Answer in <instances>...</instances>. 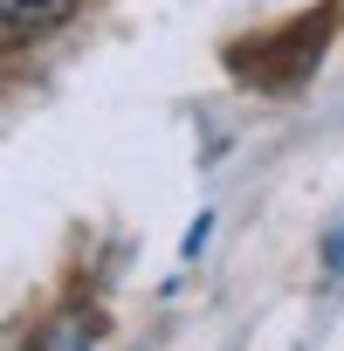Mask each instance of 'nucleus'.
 I'll list each match as a JSON object with an SVG mask.
<instances>
[{
	"label": "nucleus",
	"mask_w": 344,
	"mask_h": 351,
	"mask_svg": "<svg viewBox=\"0 0 344 351\" xmlns=\"http://www.w3.org/2000/svg\"><path fill=\"white\" fill-rule=\"evenodd\" d=\"M56 351H83V344H76V337H62V344H56Z\"/></svg>",
	"instance_id": "nucleus-3"
},
{
	"label": "nucleus",
	"mask_w": 344,
	"mask_h": 351,
	"mask_svg": "<svg viewBox=\"0 0 344 351\" xmlns=\"http://www.w3.org/2000/svg\"><path fill=\"white\" fill-rule=\"evenodd\" d=\"M76 14V0H0V21H8V42H42L49 28H62Z\"/></svg>",
	"instance_id": "nucleus-1"
},
{
	"label": "nucleus",
	"mask_w": 344,
	"mask_h": 351,
	"mask_svg": "<svg viewBox=\"0 0 344 351\" xmlns=\"http://www.w3.org/2000/svg\"><path fill=\"white\" fill-rule=\"evenodd\" d=\"M330 262H337V269H344V234H330Z\"/></svg>",
	"instance_id": "nucleus-2"
}]
</instances>
